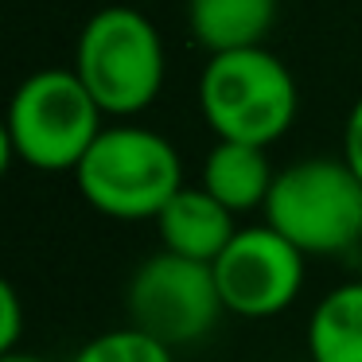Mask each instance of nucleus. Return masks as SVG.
<instances>
[{"label": "nucleus", "mask_w": 362, "mask_h": 362, "mask_svg": "<svg viewBox=\"0 0 362 362\" xmlns=\"http://www.w3.org/2000/svg\"><path fill=\"white\" fill-rule=\"evenodd\" d=\"M71 71L94 94L102 113L136 117L164 90V40L141 8L105 4L82 24Z\"/></svg>", "instance_id": "f257e3e1"}, {"label": "nucleus", "mask_w": 362, "mask_h": 362, "mask_svg": "<svg viewBox=\"0 0 362 362\" xmlns=\"http://www.w3.org/2000/svg\"><path fill=\"white\" fill-rule=\"evenodd\" d=\"M199 110L218 141L269 148L292 129L300 110L292 71L261 47L211 55L199 74Z\"/></svg>", "instance_id": "f03ea898"}, {"label": "nucleus", "mask_w": 362, "mask_h": 362, "mask_svg": "<svg viewBox=\"0 0 362 362\" xmlns=\"http://www.w3.org/2000/svg\"><path fill=\"white\" fill-rule=\"evenodd\" d=\"M74 183L105 218L156 222L168 199L183 187V164L168 136L144 125H105L74 168Z\"/></svg>", "instance_id": "7ed1b4c3"}, {"label": "nucleus", "mask_w": 362, "mask_h": 362, "mask_svg": "<svg viewBox=\"0 0 362 362\" xmlns=\"http://www.w3.org/2000/svg\"><path fill=\"white\" fill-rule=\"evenodd\" d=\"M102 105L63 66L28 74L4 117V152L35 172H74L102 133Z\"/></svg>", "instance_id": "20e7f679"}, {"label": "nucleus", "mask_w": 362, "mask_h": 362, "mask_svg": "<svg viewBox=\"0 0 362 362\" xmlns=\"http://www.w3.org/2000/svg\"><path fill=\"white\" fill-rule=\"evenodd\" d=\"M265 222L308 257H335L362 242V180L343 156H308L281 168Z\"/></svg>", "instance_id": "39448f33"}, {"label": "nucleus", "mask_w": 362, "mask_h": 362, "mask_svg": "<svg viewBox=\"0 0 362 362\" xmlns=\"http://www.w3.org/2000/svg\"><path fill=\"white\" fill-rule=\"evenodd\" d=\"M125 312L133 327L148 331L152 339L175 351V346L203 343L214 331L218 315L226 312V304L206 261L160 250L133 269L125 288Z\"/></svg>", "instance_id": "423d86ee"}, {"label": "nucleus", "mask_w": 362, "mask_h": 362, "mask_svg": "<svg viewBox=\"0 0 362 362\" xmlns=\"http://www.w3.org/2000/svg\"><path fill=\"white\" fill-rule=\"evenodd\" d=\"M304 261L308 253H300L281 230L261 222V226H238V234L211 269L230 315L273 320L296 304L304 288Z\"/></svg>", "instance_id": "0eeeda50"}, {"label": "nucleus", "mask_w": 362, "mask_h": 362, "mask_svg": "<svg viewBox=\"0 0 362 362\" xmlns=\"http://www.w3.org/2000/svg\"><path fill=\"white\" fill-rule=\"evenodd\" d=\"M156 230H160L164 250L214 265V257H218L230 245V238L238 234V222H234V211L222 206L203 183H199V187H187V183H183V187L168 199L164 211L156 214Z\"/></svg>", "instance_id": "6e6552de"}, {"label": "nucleus", "mask_w": 362, "mask_h": 362, "mask_svg": "<svg viewBox=\"0 0 362 362\" xmlns=\"http://www.w3.org/2000/svg\"><path fill=\"white\" fill-rule=\"evenodd\" d=\"M273 180L276 172L269 164L265 148L242 141H214V148L203 160V175H199V183L234 214L265 211Z\"/></svg>", "instance_id": "1a4fd4ad"}, {"label": "nucleus", "mask_w": 362, "mask_h": 362, "mask_svg": "<svg viewBox=\"0 0 362 362\" xmlns=\"http://www.w3.org/2000/svg\"><path fill=\"white\" fill-rule=\"evenodd\" d=\"M276 24V0H187V28L211 55L261 47Z\"/></svg>", "instance_id": "9d476101"}, {"label": "nucleus", "mask_w": 362, "mask_h": 362, "mask_svg": "<svg viewBox=\"0 0 362 362\" xmlns=\"http://www.w3.org/2000/svg\"><path fill=\"white\" fill-rule=\"evenodd\" d=\"M312 362H362V281H346L320 296L308 320Z\"/></svg>", "instance_id": "9b49d317"}, {"label": "nucleus", "mask_w": 362, "mask_h": 362, "mask_svg": "<svg viewBox=\"0 0 362 362\" xmlns=\"http://www.w3.org/2000/svg\"><path fill=\"white\" fill-rule=\"evenodd\" d=\"M71 362H175V354L168 343L129 323V327L94 335L86 346H78Z\"/></svg>", "instance_id": "f8f14e48"}, {"label": "nucleus", "mask_w": 362, "mask_h": 362, "mask_svg": "<svg viewBox=\"0 0 362 362\" xmlns=\"http://www.w3.org/2000/svg\"><path fill=\"white\" fill-rule=\"evenodd\" d=\"M24 335V308L12 284H0V354H12Z\"/></svg>", "instance_id": "ddd939ff"}, {"label": "nucleus", "mask_w": 362, "mask_h": 362, "mask_svg": "<svg viewBox=\"0 0 362 362\" xmlns=\"http://www.w3.org/2000/svg\"><path fill=\"white\" fill-rule=\"evenodd\" d=\"M343 160L354 168V175L362 180V98L351 105L343 125Z\"/></svg>", "instance_id": "4468645a"}, {"label": "nucleus", "mask_w": 362, "mask_h": 362, "mask_svg": "<svg viewBox=\"0 0 362 362\" xmlns=\"http://www.w3.org/2000/svg\"><path fill=\"white\" fill-rule=\"evenodd\" d=\"M0 362H51V358H40V354H24V351H12V354H0Z\"/></svg>", "instance_id": "2eb2a0df"}]
</instances>
